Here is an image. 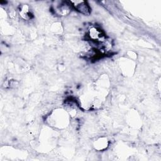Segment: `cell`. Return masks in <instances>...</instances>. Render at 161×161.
Instances as JSON below:
<instances>
[{
  "label": "cell",
  "instance_id": "1",
  "mask_svg": "<svg viewBox=\"0 0 161 161\" xmlns=\"http://www.w3.org/2000/svg\"><path fill=\"white\" fill-rule=\"evenodd\" d=\"M70 3L72 4V6L75 8V9L79 11L80 13L87 15L90 13V8L87 4L86 2L80 1H70Z\"/></svg>",
  "mask_w": 161,
  "mask_h": 161
}]
</instances>
